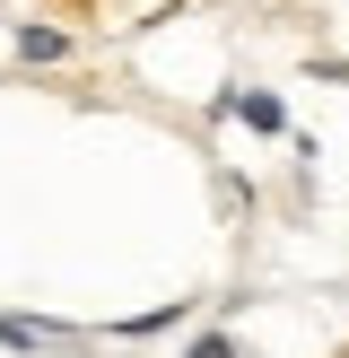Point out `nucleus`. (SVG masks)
<instances>
[{
  "mask_svg": "<svg viewBox=\"0 0 349 358\" xmlns=\"http://www.w3.org/2000/svg\"><path fill=\"white\" fill-rule=\"evenodd\" d=\"M17 52H27V62H61L70 35H61V27H17Z\"/></svg>",
  "mask_w": 349,
  "mask_h": 358,
  "instance_id": "2",
  "label": "nucleus"
},
{
  "mask_svg": "<svg viewBox=\"0 0 349 358\" xmlns=\"http://www.w3.org/2000/svg\"><path fill=\"white\" fill-rule=\"evenodd\" d=\"M0 341H9V350H35V341H52V332H44V324H17V315H0Z\"/></svg>",
  "mask_w": 349,
  "mask_h": 358,
  "instance_id": "3",
  "label": "nucleus"
},
{
  "mask_svg": "<svg viewBox=\"0 0 349 358\" xmlns=\"http://www.w3.org/2000/svg\"><path fill=\"white\" fill-rule=\"evenodd\" d=\"M218 114H244L253 131H288V114H279V96H218Z\"/></svg>",
  "mask_w": 349,
  "mask_h": 358,
  "instance_id": "1",
  "label": "nucleus"
},
{
  "mask_svg": "<svg viewBox=\"0 0 349 358\" xmlns=\"http://www.w3.org/2000/svg\"><path fill=\"white\" fill-rule=\"evenodd\" d=\"M192 358H236V341H227V332H201V341H192Z\"/></svg>",
  "mask_w": 349,
  "mask_h": 358,
  "instance_id": "4",
  "label": "nucleus"
}]
</instances>
